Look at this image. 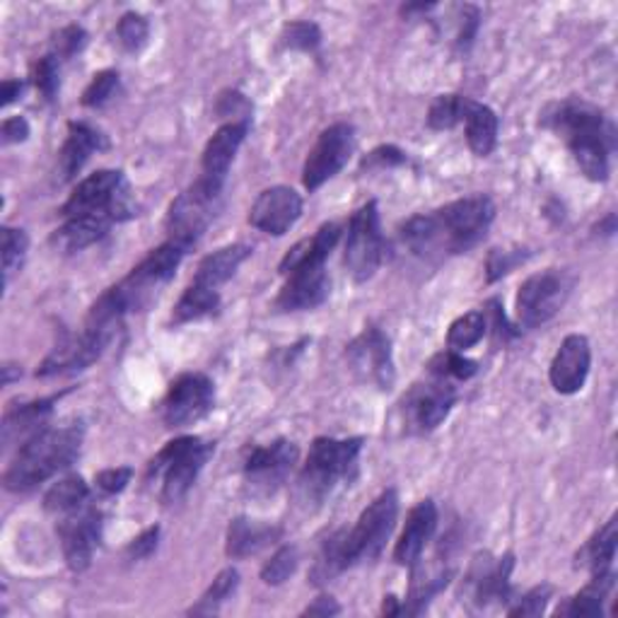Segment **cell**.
I'll return each mask as SVG.
<instances>
[{
  "label": "cell",
  "mask_w": 618,
  "mask_h": 618,
  "mask_svg": "<svg viewBox=\"0 0 618 618\" xmlns=\"http://www.w3.org/2000/svg\"><path fill=\"white\" fill-rule=\"evenodd\" d=\"M464 128L468 147H472V153L478 157H488L495 151V145H498L501 121L498 114L486 104H478L472 100L464 116Z\"/></svg>",
  "instance_id": "cell-30"
},
{
  "label": "cell",
  "mask_w": 618,
  "mask_h": 618,
  "mask_svg": "<svg viewBox=\"0 0 618 618\" xmlns=\"http://www.w3.org/2000/svg\"><path fill=\"white\" fill-rule=\"evenodd\" d=\"M384 251L387 245L380 227L378 200H368L365 206H360L353 213L351 223H348L343 249V264L348 276H351L356 284H368V280L380 271Z\"/></svg>",
  "instance_id": "cell-10"
},
{
  "label": "cell",
  "mask_w": 618,
  "mask_h": 618,
  "mask_svg": "<svg viewBox=\"0 0 618 618\" xmlns=\"http://www.w3.org/2000/svg\"><path fill=\"white\" fill-rule=\"evenodd\" d=\"M157 544H159V527L155 524V527H147L143 534H138L136 539H133L126 546V558L128 560L151 558L155 550H157Z\"/></svg>",
  "instance_id": "cell-52"
},
{
  "label": "cell",
  "mask_w": 618,
  "mask_h": 618,
  "mask_svg": "<svg viewBox=\"0 0 618 618\" xmlns=\"http://www.w3.org/2000/svg\"><path fill=\"white\" fill-rule=\"evenodd\" d=\"M251 257V247L249 245H227L218 251L208 254V257L198 264L194 284H200L206 288L218 290L220 286H225L230 280L237 268L245 264Z\"/></svg>",
  "instance_id": "cell-29"
},
{
  "label": "cell",
  "mask_w": 618,
  "mask_h": 618,
  "mask_svg": "<svg viewBox=\"0 0 618 618\" xmlns=\"http://www.w3.org/2000/svg\"><path fill=\"white\" fill-rule=\"evenodd\" d=\"M486 329H488L486 315L478 312V309H472V312H466L460 319L452 321V327L447 331V348L450 351L464 353L486 336Z\"/></svg>",
  "instance_id": "cell-37"
},
{
  "label": "cell",
  "mask_w": 618,
  "mask_h": 618,
  "mask_svg": "<svg viewBox=\"0 0 618 618\" xmlns=\"http://www.w3.org/2000/svg\"><path fill=\"white\" fill-rule=\"evenodd\" d=\"M0 138H3V145L24 143L30 138V124H27V119L24 116L6 119L3 126H0Z\"/></svg>",
  "instance_id": "cell-54"
},
{
  "label": "cell",
  "mask_w": 618,
  "mask_h": 618,
  "mask_svg": "<svg viewBox=\"0 0 618 618\" xmlns=\"http://www.w3.org/2000/svg\"><path fill=\"white\" fill-rule=\"evenodd\" d=\"M515 556L505 554L493 558L491 554H478L472 568L464 575L462 583V601H466L474 611H488L491 607H503L513 599V577Z\"/></svg>",
  "instance_id": "cell-14"
},
{
  "label": "cell",
  "mask_w": 618,
  "mask_h": 618,
  "mask_svg": "<svg viewBox=\"0 0 618 618\" xmlns=\"http://www.w3.org/2000/svg\"><path fill=\"white\" fill-rule=\"evenodd\" d=\"M251 102L237 90H227L215 104V116L227 119V124H251Z\"/></svg>",
  "instance_id": "cell-45"
},
{
  "label": "cell",
  "mask_w": 618,
  "mask_h": 618,
  "mask_svg": "<svg viewBox=\"0 0 618 618\" xmlns=\"http://www.w3.org/2000/svg\"><path fill=\"white\" fill-rule=\"evenodd\" d=\"M472 100L462 95H440L430 104L428 112V126L433 131H450L454 126L464 124V116L468 112Z\"/></svg>",
  "instance_id": "cell-38"
},
{
  "label": "cell",
  "mask_w": 618,
  "mask_h": 618,
  "mask_svg": "<svg viewBox=\"0 0 618 618\" xmlns=\"http://www.w3.org/2000/svg\"><path fill=\"white\" fill-rule=\"evenodd\" d=\"M616 573L607 575H593L583 593H577L573 599L558 614L566 616H604V601L614 593Z\"/></svg>",
  "instance_id": "cell-34"
},
{
  "label": "cell",
  "mask_w": 618,
  "mask_h": 618,
  "mask_svg": "<svg viewBox=\"0 0 618 618\" xmlns=\"http://www.w3.org/2000/svg\"><path fill=\"white\" fill-rule=\"evenodd\" d=\"M524 259H527V254L522 251H505V249H493L491 257L486 261V276H488V284H495V280H501L503 276H507L513 271L515 266H519Z\"/></svg>",
  "instance_id": "cell-50"
},
{
  "label": "cell",
  "mask_w": 618,
  "mask_h": 618,
  "mask_svg": "<svg viewBox=\"0 0 618 618\" xmlns=\"http://www.w3.org/2000/svg\"><path fill=\"white\" fill-rule=\"evenodd\" d=\"M550 597H554V587L544 583L539 587L529 589V593L515 604V607H509L507 616H542L548 607Z\"/></svg>",
  "instance_id": "cell-47"
},
{
  "label": "cell",
  "mask_w": 618,
  "mask_h": 618,
  "mask_svg": "<svg viewBox=\"0 0 618 618\" xmlns=\"http://www.w3.org/2000/svg\"><path fill=\"white\" fill-rule=\"evenodd\" d=\"M223 200V186L215 184L206 177H200L189 189L182 192L172 200L167 210V235L169 241H177L184 249H194L198 239L206 235L208 225L215 220V215L220 210Z\"/></svg>",
  "instance_id": "cell-9"
},
{
  "label": "cell",
  "mask_w": 618,
  "mask_h": 618,
  "mask_svg": "<svg viewBox=\"0 0 618 618\" xmlns=\"http://www.w3.org/2000/svg\"><path fill=\"white\" fill-rule=\"evenodd\" d=\"M22 90H24L22 80H6V83H3V106H10L12 102H16L22 95Z\"/></svg>",
  "instance_id": "cell-56"
},
{
  "label": "cell",
  "mask_w": 618,
  "mask_h": 618,
  "mask_svg": "<svg viewBox=\"0 0 618 618\" xmlns=\"http://www.w3.org/2000/svg\"><path fill=\"white\" fill-rule=\"evenodd\" d=\"M401 165H406V153L404 151H399L396 145H380V147H374V151L370 155L362 157V163H360V169L362 172H370V169H394V167H401Z\"/></svg>",
  "instance_id": "cell-49"
},
{
  "label": "cell",
  "mask_w": 618,
  "mask_h": 618,
  "mask_svg": "<svg viewBox=\"0 0 618 618\" xmlns=\"http://www.w3.org/2000/svg\"><path fill=\"white\" fill-rule=\"evenodd\" d=\"M300 450L295 442L280 437L274 440L271 445L264 447H251L245 456V488L251 498H271L276 491L288 481L292 466L298 464Z\"/></svg>",
  "instance_id": "cell-13"
},
{
  "label": "cell",
  "mask_w": 618,
  "mask_h": 618,
  "mask_svg": "<svg viewBox=\"0 0 618 618\" xmlns=\"http://www.w3.org/2000/svg\"><path fill=\"white\" fill-rule=\"evenodd\" d=\"M53 404H56V396H49V399H37L30 401V404H18V406H10L3 415V445L6 450L10 445L18 447L24 445L27 440L34 437L37 433H42V430L49 428V419L53 413Z\"/></svg>",
  "instance_id": "cell-25"
},
{
  "label": "cell",
  "mask_w": 618,
  "mask_h": 618,
  "mask_svg": "<svg viewBox=\"0 0 618 618\" xmlns=\"http://www.w3.org/2000/svg\"><path fill=\"white\" fill-rule=\"evenodd\" d=\"M356 153V128L346 121H339L319 133L312 151H309L302 167V184L307 192H317L339 174L348 159Z\"/></svg>",
  "instance_id": "cell-18"
},
{
  "label": "cell",
  "mask_w": 618,
  "mask_h": 618,
  "mask_svg": "<svg viewBox=\"0 0 618 618\" xmlns=\"http://www.w3.org/2000/svg\"><path fill=\"white\" fill-rule=\"evenodd\" d=\"M599 230H601V235H607V237H611L616 233V215L614 213L607 215V220L599 223Z\"/></svg>",
  "instance_id": "cell-58"
},
{
  "label": "cell",
  "mask_w": 618,
  "mask_h": 618,
  "mask_svg": "<svg viewBox=\"0 0 618 618\" xmlns=\"http://www.w3.org/2000/svg\"><path fill=\"white\" fill-rule=\"evenodd\" d=\"M189 254V249H184L177 241H165L157 249H153L147 257L136 266L131 268V274L126 278H121L116 286H112L104 295L110 298L121 315L141 312V309L151 307L157 295L163 292V288L169 284L177 274V268L182 266L184 257Z\"/></svg>",
  "instance_id": "cell-7"
},
{
  "label": "cell",
  "mask_w": 618,
  "mask_h": 618,
  "mask_svg": "<svg viewBox=\"0 0 618 618\" xmlns=\"http://www.w3.org/2000/svg\"><path fill=\"white\" fill-rule=\"evenodd\" d=\"M32 80H34V87L42 92V97L47 102H53L59 95V87H61V59L53 56H42L32 69Z\"/></svg>",
  "instance_id": "cell-44"
},
{
  "label": "cell",
  "mask_w": 618,
  "mask_h": 618,
  "mask_svg": "<svg viewBox=\"0 0 618 618\" xmlns=\"http://www.w3.org/2000/svg\"><path fill=\"white\" fill-rule=\"evenodd\" d=\"M83 423L47 428L18 447L3 474V486L10 493H32L49 478L75 464L83 447Z\"/></svg>",
  "instance_id": "cell-4"
},
{
  "label": "cell",
  "mask_w": 618,
  "mask_h": 618,
  "mask_svg": "<svg viewBox=\"0 0 618 618\" xmlns=\"http://www.w3.org/2000/svg\"><path fill=\"white\" fill-rule=\"evenodd\" d=\"M131 478H133L131 466H114V468H104V472L95 476V486L106 495H116L121 491H126Z\"/></svg>",
  "instance_id": "cell-51"
},
{
  "label": "cell",
  "mask_w": 618,
  "mask_h": 618,
  "mask_svg": "<svg viewBox=\"0 0 618 618\" xmlns=\"http://www.w3.org/2000/svg\"><path fill=\"white\" fill-rule=\"evenodd\" d=\"M215 452V442L196 435H182L159 450L145 468V481L159 491L165 505L179 503L194 488L198 474Z\"/></svg>",
  "instance_id": "cell-6"
},
{
  "label": "cell",
  "mask_w": 618,
  "mask_h": 618,
  "mask_svg": "<svg viewBox=\"0 0 618 618\" xmlns=\"http://www.w3.org/2000/svg\"><path fill=\"white\" fill-rule=\"evenodd\" d=\"M215 406V384L204 372H184L174 380L163 399V423L184 430L204 421Z\"/></svg>",
  "instance_id": "cell-17"
},
{
  "label": "cell",
  "mask_w": 618,
  "mask_h": 618,
  "mask_svg": "<svg viewBox=\"0 0 618 618\" xmlns=\"http://www.w3.org/2000/svg\"><path fill=\"white\" fill-rule=\"evenodd\" d=\"M280 42H284L286 49L292 51H305V53H315L321 44V30L315 22H288L280 32Z\"/></svg>",
  "instance_id": "cell-43"
},
{
  "label": "cell",
  "mask_w": 618,
  "mask_h": 618,
  "mask_svg": "<svg viewBox=\"0 0 618 618\" xmlns=\"http://www.w3.org/2000/svg\"><path fill=\"white\" fill-rule=\"evenodd\" d=\"M336 614H341V607H339V601H336L333 597H327V595H321L317 597L309 607L302 611V616H336Z\"/></svg>",
  "instance_id": "cell-55"
},
{
  "label": "cell",
  "mask_w": 618,
  "mask_h": 618,
  "mask_svg": "<svg viewBox=\"0 0 618 618\" xmlns=\"http://www.w3.org/2000/svg\"><path fill=\"white\" fill-rule=\"evenodd\" d=\"M382 614L384 616H401V601L394 595H387L382 601Z\"/></svg>",
  "instance_id": "cell-57"
},
{
  "label": "cell",
  "mask_w": 618,
  "mask_h": 618,
  "mask_svg": "<svg viewBox=\"0 0 618 618\" xmlns=\"http://www.w3.org/2000/svg\"><path fill=\"white\" fill-rule=\"evenodd\" d=\"M478 372V362L464 358V353L456 351H442L433 360L428 362V374H435V378L450 380V382H466L472 380Z\"/></svg>",
  "instance_id": "cell-39"
},
{
  "label": "cell",
  "mask_w": 618,
  "mask_h": 618,
  "mask_svg": "<svg viewBox=\"0 0 618 618\" xmlns=\"http://www.w3.org/2000/svg\"><path fill=\"white\" fill-rule=\"evenodd\" d=\"M220 312V292L206 288L200 284H194L184 290L179 302L174 305L172 321L174 325H189V321L208 319L213 315Z\"/></svg>",
  "instance_id": "cell-33"
},
{
  "label": "cell",
  "mask_w": 618,
  "mask_h": 618,
  "mask_svg": "<svg viewBox=\"0 0 618 618\" xmlns=\"http://www.w3.org/2000/svg\"><path fill=\"white\" fill-rule=\"evenodd\" d=\"M151 39V24L138 12H126L116 24V44L126 53H141Z\"/></svg>",
  "instance_id": "cell-40"
},
{
  "label": "cell",
  "mask_w": 618,
  "mask_h": 618,
  "mask_svg": "<svg viewBox=\"0 0 618 618\" xmlns=\"http://www.w3.org/2000/svg\"><path fill=\"white\" fill-rule=\"evenodd\" d=\"M119 83L121 80L116 71H102L92 78V83L83 92V100L80 102H83V106H90V110H100V106H104L116 95Z\"/></svg>",
  "instance_id": "cell-46"
},
{
  "label": "cell",
  "mask_w": 618,
  "mask_h": 618,
  "mask_svg": "<svg viewBox=\"0 0 618 618\" xmlns=\"http://www.w3.org/2000/svg\"><path fill=\"white\" fill-rule=\"evenodd\" d=\"M456 404V389L450 380L430 374L428 382L413 384L411 392L401 399V425L409 435H428L447 419Z\"/></svg>",
  "instance_id": "cell-12"
},
{
  "label": "cell",
  "mask_w": 618,
  "mask_h": 618,
  "mask_svg": "<svg viewBox=\"0 0 618 618\" xmlns=\"http://www.w3.org/2000/svg\"><path fill=\"white\" fill-rule=\"evenodd\" d=\"M239 587V573L235 568H225L215 577L213 585L206 589L200 599L194 604L189 609L192 616H210V614H218L223 604L230 599Z\"/></svg>",
  "instance_id": "cell-36"
},
{
  "label": "cell",
  "mask_w": 618,
  "mask_h": 618,
  "mask_svg": "<svg viewBox=\"0 0 618 618\" xmlns=\"http://www.w3.org/2000/svg\"><path fill=\"white\" fill-rule=\"evenodd\" d=\"M435 529H437V507L433 501L425 498L409 513L406 527L401 532L399 542L394 546V560L399 566L404 568L419 566L423 550L428 542L433 539Z\"/></svg>",
  "instance_id": "cell-23"
},
{
  "label": "cell",
  "mask_w": 618,
  "mask_h": 618,
  "mask_svg": "<svg viewBox=\"0 0 618 618\" xmlns=\"http://www.w3.org/2000/svg\"><path fill=\"white\" fill-rule=\"evenodd\" d=\"M399 519V493L387 488L380 493L358 517L353 529L333 532L321 546V554L312 568V583L327 585L336 575L346 573L358 563H368L382 556L387 542Z\"/></svg>",
  "instance_id": "cell-2"
},
{
  "label": "cell",
  "mask_w": 618,
  "mask_h": 618,
  "mask_svg": "<svg viewBox=\"0 0 618 618\" xmlns=\"http://www.w3.org/2000/svg\"><path fill=\"white\" fill-rule=\"evenodd\" d=\"M348 365H351L353 374L380 392H389L396 382V370H394V353H392V341L380 327H365L356 339L346 348Z\"/></svg>",
  "instance_id": "cell-15"
},
{
  "label": "cell",
  "mask_w": 618,
  "mask_h": 618,
  "mask_svg": "<svg viewBox=\"0 0 618 618\" xmlns=\"http://www.w3.org/2000/svg\"><path fill=\"white\" fill-rule=\"evenodd\" d=\"M573 276L560 268H546L519 286L515 317L519 329H539L554 319L573 290Z\"/></svg>",
  "instance_id": "cell-11"
},
{
  "label": "cell",
  "mask_w": 618,
  "mask_h": 618,
  "mask_svg": "<svg viewBox=\"0 0 618 618\" xmlns=\"http://www.w3.org/2000/svg\"><path fill=\"white\" fill-rule=\"evenodd\" d=\"M65 218H104L112 223H124L136 215V204H133L131 184L126 174L121 169H100L80 182L71 198L61 208Z\"/></svg>",
  "instance_id": "cell-8"
},
{
  "label": "cell",
  "mask_w": 618,
  "mask_h": 618,
  "mask_svg": "<svg viewBox=\"0 0 618 618\" xmlns=\"http://www.w3.org/2000/svg\"><path fill=\"white\" fill-rule=\"evenodd\" d=\"M249 126L251 124H223L213 133V138L204 147V157H200V169H204L200 177L225 186L227 172L233 167L239 145L247 138Z\"/></svg>",
  "instance_id": "cell-24"
},
{
  "label": "cell",
  "mask_w": 618,
  "mask_h": 618,
  "mask_svg": "<svg viewBox=\"0 0 618 618\" xmlns=\"http://www.w3.org/2000/svg\"><path fill=\"white\" fill-rule=\"evenodd\" d=\"M114 331L87 327L83 333H63L61 341L53 346V351L39 365V378H53V374H73L83 372L104 356L106 348L114 341Z\"/></svg>",
  "instance_id": "cell-19"
},
{
  "label": "cell",
  "mask_w": 618,
  "mask_h": 618,
  "mask_svg": "<svg viewBox=\"0 0 618 618\" xmlns=\"http://www.w3.org/2000/svg\"><path fill=\"white\" fill-rule=\"evenodd\" d=\"M362 437H317L309 447L298 478L300 501L307 505H325L341 488L358 478Z\"/></svg>",
  "instance_id": "cell-5"
},
{
  "label": "cell",
  "mask_w": 618,
  "mask_h": 618,
  "mask_svg": "<svg viewBox=\"0 0 618 618\" xmlns=\"http://www.w3.org/2000/svg\"><path fill=\"white\" fill-rule=\"evenodd\" d=\"M481 24V12L474 6H464L462 8V22H460V34H456V49L466 51L468 47L474 44V37L478 32Z\"/></svg>",
  "instance_id": "cell-53"
},
{
  "label": "cell",
  "mask_w": 618,
  "mask_h": 618,
  "mask_svg": "<svg viewBox=\"0 0 618 618\" xmlns=\"http://www.w3.org/2000/svg\"><path fill=\"white\" fill-rule=\"evenodd\" d=\"M341 225L339 223H325L319 227V230L312 237H305L302 241H298L286 257L280 261L278 271L280 276H288L295 268H302V266H321L327 264V259L331 257L333 247L339 245L341 239Z\"/></svg>",
  "instance_id": "cell-28"
},
{
  "label": "cell",
  "mask_w": 618,
  "mask_h": 618,
  "mask_svg": "<svg viewBox=\"0 0 618 618\" xmlns=\"http://www.w3.org/2000/svg\"><path fill=\"white\" fill-rule=\"evenodd\" d=\"M589 365H593V348H589L587 336L583 333L566 336L563 343L558 346L554 360H550V370H548L550 387L563 396L577 394L587 382Z\"/></svg>",
  "instance_id": "cell-22"
},
{
  "label": "cell",
  "mask_w": 618,
  "mask_h": 618,
  "mask_svg": "<svg viewBox=\"0 0 618 618\" xmlns=\"http://www.w3.org/2000/svg\"><path fill=\"white\" fill-rule=\"evenodd\" d=\"M280 534H284V529L276 527V524L237 517L230 522V527H227L225 554L227 558H235V560L257 556L266 546L276 544L280 539Z\"/></svg>",
  "instance_id": "cell-27"
},
{
  "label": "cell",
  "mask_w": 618,
  "mask_h": 618,
  "mask_svg": "<svg viewBox=\"0 0 618 618\" xmlns=\"http://www.w3.org/2000/svg\"><path fill=\"white\" fill-rule=\"evenodd\" d=\"M284 278L286 286L280 288L276 298L278 312H305V309H317L329 300L331 278L327 274V264L295 268Z\"/></svg>",
  "instance_id": "cell-21"
},
{
  "label": "cell",
  "mask_w": 618,
  "mask_h": 618,
  "mask_svg": "<svg viewBox=\"0 0 618 618\" xmlns=\"http://www.w3.org/2000/svg\"><path fill=\"white\" fill-rule=\"evenodd\" d=\"M302 198L290 186H271L264 189L249 208V225L257 230L284 237L290 227L300 220Z\"/></svg>",
  "instance_id": "cell-20"
},
{
  "label": "cell",
  "mask_w": 618,
  "mask_h": 618,
  "mask_svg": "<svg viewBox=\"0 0 618 618\" xmlns=\"http://www.w3.org/2000/svg\"><path fill=\"white\" fill-rule=\"evenodd\" d=\"M90 501V486L80 474H69L53 486L44 495V507L51 515H63L71 509L85 505Z\"/></svg>",
  "instance_id": "cell-35"
},
{
  "label": "cell",
  "mask_w": 618,
  "mask_h": 618,
  "mask_svg": "<svg viewBox=\"0 0 618 618\" xmlns=\"http://www.w3.org/2000/svg\"><path fill=\"white\" fill-rule=\"evenodd\" d=\"M112 225H114L112 220L92 218V215H83V218H65L56 235H53V241L69 254L83 251L92 245H97L102 237H106Z\"/></svg>",
  "instance_id": "cell-31"
},
{
  "label": "cell",
  "mask_w": 618,
  "mask_h": 618,
  "mask_svg": "<svg viewBox=\"0 0 618 618\" xmlns=\"http://www.w3.org/2000/svg\"><path fill=\"white\" fill-rule=\"evenodd\" d=\"M102 509L90 505V501L71 509V513L59 515L56 534L63 548V558L73 573H83L92 566V558H95L102 542Z\"/></svg>",
  "instance_id": "cell-16"
},
{
  "label": "cell",
  "mask_w": 618,
  "mask_h": 618,
  "mask_svg": "<svg viewBox=\"0 0 618 618\" xmlns=\"http://www.w3.org/2000/svg\"><path fill=\"white\" fill-rule=\"evenodd\" d=\"M616 544H618V532H616V517H611L604 527L587 542V546L577 554V566L589 570V575H607L614 573V560H616Z\"/></svg>",
  "instance_id": "cell-32"
},
{
  "label": "cell",
  "mask_w": 618,
  "mask_h": 618,
  "mask_svg": "<svg viewBox=\"0 0 618 618\" xmlns=\"http://www.w3.org/2000/svg\"><path fill=\"white\" fill-rule=\"evenodd\" d=\"M27 249H30V237L20 227H3V274H6V286L12 274H18L24 259Z\"/></svg>",
  "instance_id": "cell-42"
},
{
  "label": "cell",
  "mask_w": 618,
  "mask_h": 618,
  "mask_svg": "<svg viewBox=\"0 0 618 618\" xmlns=\"http://www.w3.org/2000/svg\"><path fill=\"white\" fill-rule=\"evenodd\" d=\"M544 126L570 147L577 167L589 182H607L616 131L599 106L580 97H568L544 114Z\"/></svg>",
  "instance_id": "cell-3"
},
{
  "label": "cell",
  "mask_w": 618,
  "mask_h": 618,
  "mask_svg": "<svg viewBox=\"0 0 618 618\" xmlns=\"http://www.w3.org/2000/svg\"><path fill=\"white\" fill-rule=\"evenodd\" d=\"M110 145L106 143V136L102 131L92 128L85 121H71L69 124V136H65V143L59 153V167L63 179L69 182L73 179L75 174L85 167L87 159L104 151Z\"/></svg>",
  "instance_id": "cell-26"
},
{
  "label": "cell",
  "mask_w": 618,
  "mask_h": 618,
  "mask_svg": "<svg viewBox=\"0 0 618 618\" xmlns=\"http://www.w3.org/2000/svg\"><path fill=\"white\" fill-rule=\"evenodd\" d=\"M87 44V32L83 27L71 24V27H63V30L53 39V56L63 59H73L75 53H80Z\"/></svg>",
  "instance_id": "cell-48"
},
{
  "label": "cell",
  "mask_w": 618,
  "mask_h": 618,
  "mask_svg": "<svg viewBox=\"0 0 618 618\" xmlns=\"http://www.w3.org/2000/svg\"><path fill=\"white\" fill-rule=\"evenodd\" d=\"M495 204L488 196H466L437 210L413 215L401 225V241L425 261H442L464 254L488 235Z\"/></svg>",
  "instance_id": "cell-1"
},
{
  "label": "cell",
  "mask_w": 618,
  "mask_h": 618,
  "mask_svg": "<svg viewBox=\"0 0 618 618\" xmlns=\"http://www.w3.org/2000/svg\"><path fill=\"white\" fill-rule=\"evenodd\" d=\"M298 566H300L298 548L290 546V544L288 546H280L276 554L271 556V560L264 563L261 580L268 587H278V585H284V583L290 580V577L295 575V570H298Z\"/></svg>",
  "instance_id": "cell-41"
}]
</instances>
